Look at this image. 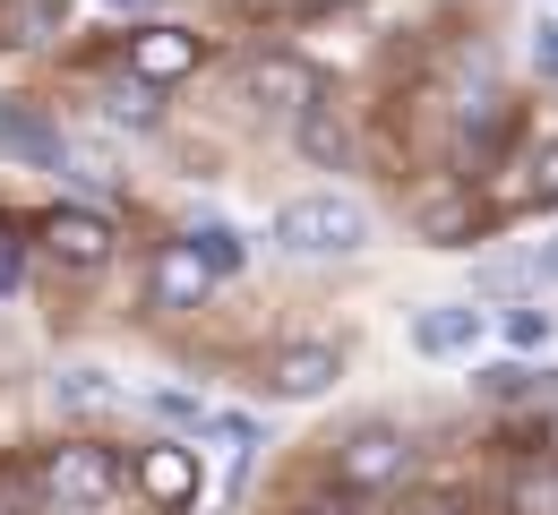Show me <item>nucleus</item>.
I'll return each mask as SVG.
<instances>
[{
    "instance_id": "obj_1",
    "label": "nucleus",
    "mask_w": 558,
    "mask_h": 515,
    "mask_svg": "<svg viewBox=\"0 0 558 515\" xmlns=\"http://www.w3.org/2000/svg\"><path fill=\"white\" fill-rule=\"evenodd\" d=\"M276 241L292 258H352V249L369 241V216H361L352 198H336V189H318V198H292L276 216Z\"/></svg>"
},
{
    "instance_id": "obj_2",
    "label": "nucleus",
    "mask_w": 558,
    "mask_h": 515,
    "mask_svg": "<svg viewBox=\"0 0 558 515\" xmlns=\"http://www.w3.org/2000/svg\"><path fill=\"white\" fill-rule=\"evenodd\" d=\"M44 490H52L61 507H104V499L121 490V464H112V446H52Z\"/></svg>"
},
{
    "instance_id": "obj_3",
    "label": "nucleus",
    "mask_w": 558,
    "mask_h": 515,
    "mask_svg": "<svg viewBox=\"0 0 558 515\" xmlns=\"http://www.w3.org/2000/svg\"><path fill=\"white\" fill-rule=\"evenodd\" d=\"M198 61H207V44L190 26H138L130 35V77H146V86H172V77H190Z\"/></svg>"
},
{
    "instance_id": "obj_4",
    "label": "nucleus",
    "mask_w": 558,
    "mask_h": 515,
    "mask_svg": "<svg viewBox=\"0 0 558 515\" xmlns=\"http://www.w3.org/2000/svg\"><path fill=\"white\" fill-rule=\"evenodd\" d=\"M413 464V446L396 439V430H352L344 455H336V473H344V490H387L396 473Z\"/></svg>"
},
{
    "instance_id": "obj_5",
    "label": "nucleus",
    "mask_w": 558,
    "mask_h": 515,
    "mask_svg": "<svg viewBox=\"0 0 558 515\" xmlns=\"http://www.w3.org/2000/svg\"><path fill=\"white\" fill-rule=\"evenodd\" d=\"M250 103H267V112H301L310 95H318V77H310V61H292V52H267V61H250Z\"/></svg>"
},
{
    "instance_id": "obj_6",
    "label": "nucleus",
    "mask_w": 558,
    "mask_h": 515,
    "mask_svg": "<svg viewBox=\"0 0 558 515\" xmlns=\"http://www.w3.org/2000/svg\"><path fill=\"white\" fill-rule=\"evenodd\" d=\"M215 293V267L190 249V241H172L163 258H155V309H198Z\"/></svg>"
},
{
    "instance_id": "obj_7",
    "label": "nucleus",
    "mask_w": 558,
    "mask_h": 515,
    "mask_svg": "<svg viewBox=\"0 0 558 515\" xmlns=\"http://www.w3.org/2000/svg\"><path fill=\"white\" fill-rule=\"evenodd\" d=\"M138 490L155 507H190V499H198V455H190V446H146L138 455Z\"/></svg>"
},
{
    "instance_id": "obj_8",
    "label": "nucleus",
    "mask_w": 558,
    "mask_h": 515,
    "mask_svg": "<svg viewBox=\"0 0 558 515\" xmlns=\"http://www.w3.org/2000/svg\"><path fill=\"white\" fill-rule=\"evenodd\" d=\"M44 241H52L61 267H104V258H112V223L86 216V207H61V216L44 223Z\"/></svg>"
},
{
    "instance_id": "obj_9",
    "label": "nucleus",
    "mask_w": 558,
    "mask_h": 515,
    "mask_svg": "<svg viewBox=\"0 0 558 515\" xmlns=\"http://www.w3.org/2000/svg\"><path fill=\"white\" fill-rule=\"evenodd\" d=\"M336 344H292V353H276V395H327L336 387Z\"/></svg>"
},
{
    "instance_id": "obj_10",
    "label": "nucleus",
    "mask_w": 558,
    "mask_h": 515,
    "mask_svg": "<svg viewBox=\"0 0 558 515\" xmlns=\"http://www.w3.org/2000/svg\"><path fill=\"white\" fill-rule=\"evenodd\" d=\"M292 121H301V155H310V163H344V155H352L344 121H336V103H318V95H310Z\"/></svg>"
},
{
    "instance_id": "obj_11",
    "label": "nucleus",
    "mask_w": 558,
    "mask_h": 515,
    "mask_svg": "<svg viewBox=\"0 0 558 515\" xmlns=\"http://www.w3.org/2000/svg\"><path fill=\"white\" fill-rule=\"evenodd\" d=\"M473 335H482V309H421V318H413L421 353H464Z\"/></svg>"
},
{
    "instance_id": "obj_12",
    "label": "nucleus",
    "mask_w": 558,
    "mask_h": 515,
    "mask_svg": "<svg viewBox=\"0 0 558 515\" xmlns=\"http://www.w3.org/2000/svg\"><path fill=\"white\" fill-rule=\"evenodd\" d=\"M52 395H61V413H104V404H121V387H112L104 369H61Z\"/></svg>"
},
{
    "instance_id": "obj_13",
    "label": "nucleus",
    "mask_w": 558,
    "mask_h": 515,
    "mask_svg": "<svg viewBox=\"0 0 558 515\" xmlns=\"http://www.w3.org/2000/svg\"><path fill=\"white\" fill-rule=\"evenodd\" d=\"M190 249L207 258L215 275H241V258H250V241H241L232 223H198V232H190Z\"/></svg>"
},
{
    "instance_id": "obj_14",
    "label": "nucleus",
    "mask_w": 558,
    "mask_h": 515,
    "mask_svg": "<svg viewBox=\"0 0 558 515\" xmlns=\"http://www.w3.org/2000/svg\"><path fill=\"white\" fill-rule=\"evenodd\" d=\"M473 387H482L489 404H533V395H542V369H515V361H489L482 378H473Z\"/></svg>"
},
{
    "instance_id": "obj_15",
    "label": "nucleus",
    "mask_w": 558,
    "mask_h": 515,
    "mask_svg": "<svg viewBox=\"0 0 558 515\" xmlns=\"http://www.w3.org/2000/svg\"><path fill=\"white\" fill-rule=\"evenodd\" d=\"M0 147H9V155H35V163H61V138H52L44 121H26V112H0Z\"/></svg>"
},
{
    "instance_id": "obj_16",
    "label": "nucleus",
    "mask_w": 558,
    "mask_h": 515,
    "mask_svg": "<svg viewBox=\"0 0 558 515\" xmlns=\"http://www.w3.org/2000/svg\"><path fill=\"white\" fill-rule=\"evenodd\" d=\"M52 26H61V0H9V35L17 44H44Z\"/></svg>"
},
{
    "instance_id": "obj_17",
    "label": "nucleus",
    "mask_w": 558,
    "mask_h": 515,
    "mask_svg": "<svg viewBox=\"0 0 558 515\" xmlns=\"http://www.w3.org/2000/svg\"><path fill=\"white\" fill-rule=\"evenodd\" d=\"M112 121H130V130H146V121H155V95H146V77L112 95Z\"/></svg>"
},
{
    "instance_id": "obj_18",
    "label": "nucleus",
    "mask_w": 558,
    "mask_h": 515,
    "mask_svg": "<svg viewBox=\"0 0 558 515\" xmlns=\"http://www.w3.org/2000/svg\"><path fill=\"white\" fill-rule=\"evenodd\" d=\"M524 198H533V207H558V147H542L533 181H524Z\"/></svg>"
},
{
    "instance_id": "obj_19",
    "label": "nucleus",
    "mask_w": 558,
    "mask_h": 515,
    "mask_svg": "<svg viewBox=\"0 0 558 515\" xmlns=\"http://www.w3.org/2000/svg\"><path fill=\"white\" fill-rule=\"evenodd\" d=\"M155 413L181 421V430H207V404H198V395H155Z\"/></svg>"
},
{
    "instance_id": "obj_20",
    "label": "nucleus",
    "mask_w": 558,
    "mask_h": 515,
    "mask_svg": "<svg viewBox=\"0 0 558 515\" xmlns=\"http://www.w3.org/2000/svg\"><path fill=\"white\" fill-rule=\"evenodd\" d=\"M507 335H515V344H542L550 318H542V309H507Z\"/></svg>"
},
{
    "instance_id": "obj_21",
    "label": "nucleus",
    "mask_w": 558,
    "mask_h": 515,
    "mask_svg": "<svg viewBox=\"0 0 558 515\" xmlns=\"http://www.w3.org/2000/svg\"><path fill=\"white\" fill-rule=\"evenodd\" d=\"M524 507H533V515H558V481H524Z\"/></svg>"
},
{
    "instance_id": "obj_22",
    "label": "nucleus",
    "mask_w": 558,
    "mask_h": 515,
    "mask_svg": "<svg viewBox=\"0 0 558 515\" xmlns=\"http://www.w3.org/2000/svg\"><path fill=\"white\" fill-rule=\"evenodd\" d=\"M17 275H26L17 267V241H0V293H17Z\"/></svg>"
},
{
    "instance_id": "obj_23",
    "label": "nucleus",
    "mask_w": 558,
    "mask_h": 515,
    "mask_svg": "<svg viewBox=\"0 0 558 515\" xmlns=\"http://www.w3.org/2000/svg\"><path fill=\"white\" fill-rule=\"evenodd\" d=\"M542 275H550V284H558V241H550V249H542Z\"/></svg>"
},
{
    "instance_id": "obj_24",
    "label": "nucleus",
    "mask_w": 558,
    "mask_h": 515,
    "mask_svg": "<svg viewBox=\"0 0 558 515\" xmlns=\"http://www.w3.org/2000/svg\"><path fill=\"white\" fill-rule=\"evenodd\" d=\"M104 9H146V0H104Z\"/></svg>"
}]
</instances>
